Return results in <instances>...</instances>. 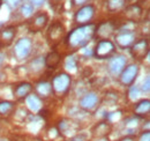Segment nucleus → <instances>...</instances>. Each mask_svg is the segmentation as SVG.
I'll return each mask as SVG.
<instances>
[{"instance_id": "nucleus-1", "label": "nucleus", "mask_w": 150, "mask_h": 141, "mask_svg": "<svg viewBox=\"0 0 150 141\" xmlns=\"http://www.w3.org/2000/svg\"><path fill=\"white\" fill-rule=\"evenodd\" d=\"M96 28L97 24L95 23H88L82 24L74 28L68 35L66 36V44L72 50H79L86 46L96 35Z\"/></svg>"}, {"instance_id": "nucleus-2", "label": "nucleus", "mask_w": 150, "mask_h": 141, "mask_svg": "<svg viewBox=\"0 0 150 141\" xmlns=\"http://www.w3.org/2000/svg\"><path fill=\"white\" fill-rule=\"evenodd\" d=\"M71 85H72V78L69 74L65 72L58 73L57 75L53 76L51 81L52 93L57 96H64L71 89Z\"/></svg>"}, {"instance_id": "nucleus-3", "label": "nucleus", "mask_w": 150, "mask_h": 141, "mask_svg": "<svg viewBox=\"0 0 150 141\" xmlns=\"http://www.w3.org/2000/svg\"><path fill=\"white\" fill-rule=\"evenodd\" d=\"M93 52L97 59H109L115 52V44L110 39H99Z\"/></svg>"}, {"instance_id": "nucleus-4", "label": "nucleus", "mask_w": 150, "mask_h": 141, "mask_svg": "<svg viewBox=\"0 0 150 141\" xmlns=\"http://www.w3.org/2000/svg\"><path fill=\"white\" fill-rule=\"evenodd\" d=\"M66 34V29L65 26L59 22V21H54L52 24H50V27L47 28L46 31V39L49 42L50 45L54 46L57 44H59L61 42V39L64 38V36Z\"/></svg>"}, {"instance_id": "nucleus-5", "label": "nucleus", "mask_w": 150, "mask_h": 141, "mask_svg": "<svg viewBox=\"0 0 150 141\" xmlns=\"http://www.w3.org/2000/svg\"><path fill=\"white\" fill-rule=\"evenodd\" d=\"M33 51V41L28 37H22L16 41L13 52H14V57L18 60H24L27 59L30 53Z\"/></svg>"}, {"instance_id": "nucleus-6", "label": "nucleus", "mask_w": 150, "mask_h": 141, "mask_svg": "<svg viewBox=\"0 0 150 141\" xmlns=\"http://www.w3.org/2000/svg\"><path fill=\"white\" fill-rule=\"evenodd\" d=\"M95 6L91 4H86L83 6H81L76 12H75L74 20L76 23H79V26L82 24H88L91 22V20L95 16Z\"/></svg>"}, {"instance_id": "nucleus-7", "label": "nucleus", "mask_w": 150, "mask_h": 141, "mask_svg": "<svg viewBox=\"0 0 150 141\" xmlns=\"http://www.w3.org/2000/svg\"><path fill=\"white\" fill-rule=\"evenodd\" d=\"M135 39V33L132 29H121L114 36V42L120 49H129L134 44Z\"/></svg>"}, {"instance_id": "nucleus-8", "label": "nucleus", "mask_w": 150, "mask_h": 141, "mask_svg": "<svg viewBox=\"0 0 150 141\" xmlns=\"http://www.w3.org/2000/svg\"><path fill=\"white\" fill-rule=\"evenodd\" d=\"M129 49L134 59L143 60L149 53V41L148 38H141L139 41H135Z\"/></svg>"}, {"instance_id": "nucleus-9", "label": "nucleus", "mask_w": 150, "mask_h": 141, "mask_svg": "<svg viewBox=\"0 0 150 141\" xmlns=\"http://www.w3.org/2000/svg\"><path fill=\"white\" fill-rule=\"evenodd\" d=\"M137 74H139V66L136 64H131L125 66L122 72L119 74V80L124 86L131 87L136 80Z\"/></svg>"}, {"instance_id": "nucleus-10", "label": "nucleus", "mask_w": 150, "mask_h": 141, "mask_svg": "<svg viewBox=\"0 0 150 141\" xmlns=\"http://www.w3.org/2000/svg\"><path fill=\"white\" fill-rule=\"evenodd\" d=\"M126 64H127V58L125 56H122V54L112 56L111 58H109L108 70L110 72V74H112L113 76H118L125 68Z\"/></svg>"}, {"instance_id": "nucleus-11", "label": "nucleus", "mask_w": 150, "mask_h": 141, "mask_svg": "<svg viewBox=\"0 0 150 141\" xmlns=\"http://www.w3.org/2000/svg\"><path fill=\"white\" fill-rule=\"evenodd\" d=\"M98 104H99V97H98V95L96 93H94V91H90V93L84 94L80 98V102H79L80 108L83 111H86V112L94 111L95 109L98 106Z\"/></svg>"}, {"instance_id": "nucleus-12", "label": "nucleus", "mask_w": 150, "mask_h": 141, "mask_svg": "<svg viewBox=\"0 0 150 141\" xmlns=\"http://www.w3.org/2000/svg\"><path fill=\"white\" fill-rule=\"evenodd\" d=\"M124 14L129 22H140L144 16V11L139 4H133L124 8Z\"/></svg>"}, {"instance_id": "nucleus-13", "label": "nucleus", "mask_w": 150, "mask_h": 141, "mask_svg": "<svg viewBox=\"0 0 150 141\" xmlns=\"http://www.w3.org/2000/svg\"><path fill=\"white\" fill-rule=\"evenodd\" d=\"M18 29L14 26H8L2 29H0V48L9 46L16 36Z\"/></svg>"}, {"instance_id": "nucleus-14", "label": "nucleus", "mask_w": 150, "mask_h": 141, "mask_svg": "<svg viewBox=\"0 0 150 141\" xmlns=\"http://www.w3.org/2000/svg\"><path fill=\"white\" fill-rule=\"evenodd\" d=\"M47 22H49V14L47 13H45V12L38 13V14H36L34 18L30 20V22H29V29L33 33L40 31V30H43L46 27Z\"/></svg>"}, {"instance_id": "nucleus-15", "label": "nucleus", "mask_w": 150, "mask_h": 141, "mask_svg": "<svg viewBox=\"0 0 150 141\" xmlns=\"http://www.w3.org/2000/svg\"><path fill=\"white\" fill-rule=\"evenodd\" d=\"M117 30V26L111 21L102 22L96 28V35L99 39H109V37L114 34Z\"/></svg>"}, {"instance_id": "nucleus-16", "label": "nucleus", "mask_w": 150, "mask_h": 141, "mask_svg": "<svg viewBox=\"0 0 150 141\" xmlns=\"http://www.w3.org/2000/svg\"><path fill=\"white\" fill-rule=\"evenodd\" d=\"M33 90H34V87H33L31 83L20 82L15 86V88L13 90V95L18 101H21V100H24L28 95H30Z\"/></svg>"}, {"instance_id": "nucleus-17", "label": "nucleus", "mask_w": 150, "mask_h": 141, "mask_svg": "<svg viewBox=\"0 0 150 141\" xmlns=\"http://www.w3.org/2000/svg\"><path fill=\"white\" fill-rule=\"evenodd\" d=\"M25 105L31 112H39L43 109V101L36 94H30L25 98Z\"/></svg>"}, {"instance_id": "nucleus-18", "label": "nucleus", "mask_w": 150, "mask_h": 141, "mask_svg": "<svg viewBox=\"0 0 150 141\" xmlns=\"http://www.w3.org/2000/svg\"><path fill=\"white\" fill-rule=\"evenodd\" d=\"M35 94L38 97L43 98H47L50 97L53 93H52V87H51V82L47 81H39L37 85L35 86Z\"/></svg>"}, {"instance_id": "nucleus-19", "label": "nucleus", "mask_w": 150, "mask_h": 141, "mask_svg": "<svg viewBox=\"0 0 150 141\" xmlns=\"http://www.w3.org/2000/svg\"><path fill=\"white\" fill-rule=\"evenodd\" d=\"M111 132V124L109 122H99L93 128V135L96 138H105Z\"/></svg>"}, {"instance_id": "nucleus-20", "label": "nucleus", "mask_w": 150, "mask_h": 141, "mask_svg": "<svg viewBox=\"0 0 150 141\" xmlns=\"http://www.w3.org/2000/svg\"><path fill=\"white\" fill-rule=\"evenodd\" d=\"M60 63H61V56H60V53L57 52V51L49 52L45 56V58H44V66H46L47 68H51V70L57 68V66Z\"/></svg>"}, {"instance_id": "nucleus-21", "label": "nucleus", "mask_w": 150, "mask_h": 141, "mask_svg": "<svg viewBox=\"0 0 150 141\" xmlns=\"http://www.w3.org/2000/svg\"><path fill=\"white\" fill-rule=\"evenodd\" d=\"M150 112V101L148 98L146 100H141L139 101L135 106H134V113L137 116V117H146L148 116Z\"/></svg>"}, {"instance_id": "nucleus-22", "label": "nucleus", "mask_w": 150, "mask_h": 141, "mask_svg": "<svg viewBox=\"0 0 150 141\" xmlns=\"http://www.w3.org/2000/svg\"><path fill=\"white\" fill-rule=\"evenodd\" d=\"M75 128H76L75 123L69 119H62L58 123V131L64 135H69L71 132L75 131Z\"/></svg>"}, {"instance_id": "nucleus-23", "label": "nucleus", "mask_w": 150, "mask_h": 141, "mask_svg": "<svg viewBox=\"0 0 150 141\" xmlns=\"http://www.w3.org/2000/svg\"><path fill=\"white\" fill-rule=\"evenodd\" d=\"M126 2L127 0H106V8L109 12L115 13L124 9L126 7Z\"/></svg>"}, {"instance_id": "nucleus-24", "label": "nucleus", "mask_w": 150, "mask_h": 141, "mask_svg": "<svg viewBox=\"0 0 150 141\" xmlns=\"http://www.w3.org/2000/svg\"><path fill=\"white\" fill-rule=\"evenodd\" d=\"M15 109V104L11 101H0V116L7 117L13 113Z\"/></svg>"}, {"instance_id": "nucleus-25", "label": "nucleus", "mask_w": 150, "mask_h": 141, "mask_svg": "<svg viewBox=\"0 0 150 141\" xmlns=\"http://www.w3.org/2000/svg\"><path fill=\"white\" fill-rule=\"evenodd\" d=\"M43 66H44V59L42 57H38V58H35L34 60L30 61L29 70L33 73H37V72H40L43 70Z\"/></svg>"}, {"instance_id": "nucleus-26", "label": "nucleus", "mask_w": 150, "mask_h": 141, "mask_svg": "<svg viewBox=\"0 0 150 141\" xmlns=\"http://www.w3.org/2000/svg\"><path fill=\"white\" fill-rule=\"evenodd\" d=\"M20 13L23 18H30L34 14V6L30 2H24L21 5Z\"/></svg>"}, {"instance_id": "nucleus-27", "label": "nucleus", "mask_w": 150, "mask_h": 141, "mask_svg": "<svg viewBox=\"0 0 150 141\" xmlns=\"http://www.w3.org/2000/svg\"><path fill=\"white\" fill-rule=\"evenodd\" d=\"M65 67H66V70H71V72H75V70H76L77 61L75 60L74 57H68V58L65 60Z\"/></svg>"}, {"instance_id": "nucleus-28", "label": "nucleus", "mask_w": 150, "mask_h": 141, "mask_svg": "<svg viewBox=\"0 0 150 141\" xmlns=\"http://www.w3.org/2000/svg\"><path fill=\"white\" fill-rule=\"evenodd\" d=\"M49 1H50L51 7L56 11H59L62 7V5L65 4V0H49Z\"/></svg>"}, {"instance_id": "nucleus-29", "label": "nucleus", "mask_w": 150, "mask_h": 141, "mask_svg": "<svg viewBox=\"0 0 150 141\" xmlns=\"http://www.w3.org/2000/svg\"><path fill=\"white\" fill-rule=\"evenodd\" d=\"M6 4L11 7V8H18L19 6L22 5V1L23 0H5Z\"/></svg>"}, {"instance_id": "nucleus-30", "label": "nucleus", "mask_w": 150, "mask_h": 141, "mask_svg": "<svg viewBox=\"0 0 150 141\" xmlns=\"http://www.w3.org/2000/svg\"><path fill=\"white\" fill-rule=\"evenodd\" d=\"M149 89H150V78L147 76L146 78V81H143V83H142L141 90L144 91V93H147V91H149Z\"/></svg>"}, {"instance_id": "nucleus-31", "label": "nucleus", "mask_w": 150, "mask_h": 141, "mask_svg": "<svg viewBox=\"0 0 150 141\" xmlns=\"http://www.w3.org/2000/svg\"><path fill=\"white\" fill-rule=\"evenodd\" d=\"M139 141H150V133L149 131H144L141 135H140V139Z\"/></svg>"}, {"instance_id": "nucleus-32", "label": "nucleus", "mask_w": 150, "mask_h": 141, "mask_svg": "<svg viewBox=\"0 0 150 141\" xmlns=\"http://www.w3.org/2000/svg\"><path fill=\"white\" fill-rule=\"evenodd\" d=\"M89 0H73V5L74 6H83L88 2Z\"/></svg>"}, {"instance_id": "nucleus-33", "label": "nucleus", "mask_w": 150, "mask_h": 141, "mask_svg": "<svg viewBox=\"0 0 150 141\" xmlns=\"http://www.w3.org/2000/svg\"><path fill=\"white\" fill-rule=\"evenodd\" d=\"M45 2V0H30V4L35 7V6H42Z\"/></svg>"}, {"instance_id": "nucleus-34", "label": "nucleus", "mask_w": 150, "mask_h": 141, "mask_svg": "<svg viewBox=\"0 0 150 141\" xmlns=\"http://www.w3.org/2000/svg\"><path fill=\"white\" fill-rule=\"evenodd\" d=\"M119 141H133V138H131V137H126V138L120 139Z\"/></svg>"}, {"instance_id": "nucleus-35", "label": "nucleus", "mask_w": 150, "mask_h": 141, "mask_svg": "<svg viewBox=\"0 0 150 141\" xmlns=\"http://www.w3.org/2000/svg\"><path fill=\"white\" fill-rule=\"evenodd\" d=\"M97 141H109V140H108L106 138H102V139H98Z\"/></svg>"}, {"instance_id": "nucleus-36", "label": "nucleus", "mask_w": 150, "mask_h": 141, "mask_svg": "<svg viewBox=\"0 0 150 141\" xmlns=\"http://www.w3.org/2000/svg\"><path fill=\"white\" fill-rule=\"evenodd\" d=\"M0 141H8V140H6V139H4V138H0Z\"/></svg>"}, {"instance_id": "nucleus-37", "label": "nucleus", "mask_w": 150, "mask_h": 141, "mask_svg": "<svg viewBox=\"0 0 150 141\" xmlns=\"http://www.w3.org/2000/svg\"><path fill=\"white\" fill-rule=\"evenodd\" d=\"M0 7H1V0H0Z\"/></svg>"}]
</instances>
